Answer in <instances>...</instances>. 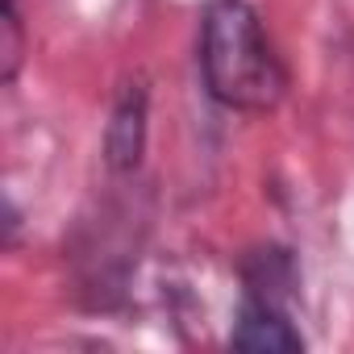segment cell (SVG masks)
<instances>
[{
	"instance_id": "cell-1",
	"label": "cell",
	"mask_w": 354,
	"mask_h": 354,
	"mask_svg": "<svg viewBox=\"0 0 354 354\" xmlns=\"http://www.w3.org/2000/svg\"><path fill=\"white\" fill-rule=\"evenodd\" d=\"M201 75L217 104L271 113L288 92V71L250 0H209L201 17Z\"/></svg>"
},
{
	"instance_id": "cell-3",
	"label": "cell",
	"mask_w": 354,
	"mask_h": 354,
	"mask_svg": "<svg viewBox=\"0 0 354 354\" xmlns=\"http://www.w3.org/2000/svg\"><path fill=\"white\" fill-rule=\"evenodd\" d=\"M146 84H129L121 92V100L113 104V117L104 125V158L113 171H133L142 162V150H146Z\"/></svg>"
},
{
	"instance_id": "cell-4",
	"label": "cell",
	"mask_w": 354,
	"mask_h": 354,
	"mask_svg": "<svg viewBox=\"0 0 354 354\" xmlns=\"http://www.w3.org/2000/svg\"><path fill=\"white\" fill-rule=\"evenodd\" d=\"M21 55H26V26H21V13H17V0H5V46H0V59H5L0 75H5V84L17 80Z\"/></svg>"
},
{
	"instance_id": "cell-2",
	"label": "cell",
	"mask_w": 354,
	"mask_h": 354,
	"mask_svg": "<svg viewBox=\"0 0 354 354\" xmlns=\"http://www.w3.org/2000/svg\"><path fill=\"white\" fill-rule=\"evenodd\" d=\"M230 346L234 350H250V354H296V350H304V337L288 321V313L275 300V292L250 288V296L242 300L238 325L230 333Z\"/></svg>"
}]
</instances>
